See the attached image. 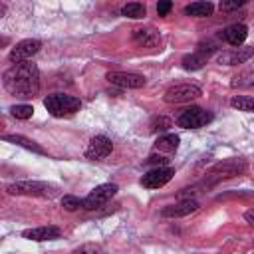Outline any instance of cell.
<instances>
[{
  "instance_id": "obj_21",
  "label": "cell",
  "mask_w": 254,
  "mask_h": 254,
  "mask_svg": "<svg viewBox=\"0 0 254 254\" xmlns=\"http://www.w3.org/2000/svg\"><path fill=\"white\" fill-rule=\"evenodd\" d=\"M230 105L238 111H246V113H254V97L250 95H234L230 99Z\"/></svg>"
},
{
  "instance_id": "obj_17",
  "label": "cell",
  "mask_w": 254,
  "mask_h": 254,
  "mask_svg": "<svg viewBox=\"0 0 254 254\" xmlns=\"http://www.w3.org/2000/svg\"><path fill=\"white\" fill-rule=\"evenodd\" d=\"M212 12H214L212 2H192V4L185 6V14L194 16V18H206V16H212Z\"/></svg>"
},
{
  "instance_id": "obj_19",
  "label": "cell",
  "mask_w": 254,
  "mask_h": 254,
  "mask_svg": "<svg viewBox=\"0 0 254 254\" xmlns=\"http://www.w3.org/2000/svg\"><path fill=\"white\" fill-rule=\"evenodd\" d=\"M2 139H4V141H10V143H16V145H22V147H26V149H30V151H34V153H40V155L46 153L38 143H34L32 139H28V137H24V135H4Z\"/></svg>"
},
{
  "instance_id": "obj_16",
  "label": "cell",
  "mask_w": 254,
  "mask_h": 254,
  "mask_svg": "<svg viewBox=\"0 0 254 254\" xmlns=\"http://www.w3.org/2000/svg\"><path fill=\"white\" fill-rule=\"evenodd\" d=\"M24 238L34 240V242H44V240H54L60 236V228L58 226H38V228H30L22 232Z\"/></svg>"
},
{
  "instance_id": "obj_2",
  "label": "cell",
  "mask_w": 254,
  "mask_h": 254,
  "mask_svg": "<svg viewBox=\"0 0 254 254\" xmlns=\"http://www.w3.org/2000/svg\"><path fill=\"white\" fill-rule=\"evenodd\" d=\"M60 190L58 185L46 183V181H18L6 187L8 194H22V196H42V198H52Z\"/></svg>"
},
{
  "instance_id": "obj_14",
  "label": "cell",
  "mask_w": 254,
  "mask_h": 254,
  "mask_svg": "<svg viewBox=\"0 0 254 254\" xmlns=\"http://www.w3.org/2000/svg\"><path fill=\"white\" fill-rule=\"evenodd\" d=\"M246 36H248V28L244 24H230V26H226L220 32V38L224 42H228L230 46H234V48L242 46L244 40H246Z\"/></svg>"
},
{
  "instance_id": "obj_10",
  "label": "cell",
  "mask_w": 254,
  "mask_h": 254,
  "mask_svg": "<svg viewBox=\"0 0 254 254\" xmlns=\"http://www.w3.org/2000/svg\"><path fill=\"white\" fill-rule=\"evenodd\" d=\"M111 151H113L111 139L105 135H95L85 149V157L91 161H99V159H105L107 155H111Z\"/></svg>"
},
{
  "instance_id": "obj_15",
  "label": "cell",
  "mask_w": 254,
  "mask_h": 254,
  "mask_svg": "<svg viewBox=\"0 0 254 254\" xmlns=\"http://www.w3.org/2000/svg\"><path fill=\"white\" fill-rule=\"evenodd\" d=\"M133 40H135V44L141 46V48H157L159 42H161V36H159V32H157L155 28L147 26V28H137V30H133Z\"/></svg>"
},
{
  "instance_id": "obj_20",
  "label": "cell",
  "mask_w": 254,
  "mask_h": 254,
  "mask_svg": "<svg viewBox=\"0 0 254 254\" xmlns=\"http://www.w3.org/2000/svg\"><path fill=\"white\" fill-rule=\"evenodd\" d=\"M121 14L127 16V18L139 20V18H143V16L147 14V8H145V4H141V2H129V4H125V6L121 8Z\"/></svg>"
},
{
  "instance_id": "obj_27",
  "label": "cell",
  "mask_w": 254,
  "mask_h": 254,
  "mask_svg": "<svg viewBox=\"0 0 254 254\" xmlns=\"http://www.w3.org/2000/svg\"><path fill=\"white\" fill-rule=\"evenodd\" d=\"M171 8H173V2H169V0H163V2L157 4V12H159V16H167V14L171 12Z\"/></svg>"
},
{
  "instance_id": "obj_28",
  "label": "cell",
  "mask_w": 254,
  "mask_h": 254,
  "mask_svg": "<svg viewBox=\"0 0 254 254\" xmlns=\"http://www.w3.org/2000/svg\"><path fill=\"white\" fill-rule=\"evenodd\" d=\"M244 6V0H234V2H220V10H234V8H240Z\"/></svg>"
},
{
  "instance_id": "obj_11",
  "label": "cell",
  "mask_w": 254,
  "mask_h": 254,
  "mask_svg": "<svg viewBox=\"0 0 254 254\" xmlns=\"http://www.w3.org/2000/svg\"><path fill=\"white\" fill-rule=\"evenodd\" d=\"M107 81L119 87H127V89H139L145 85V77L139 73H129V71H109L107 73Z\"/></svg>"
},
{
  "instance_id": "obj_13",
  "label": "cell",
  "mask_w": 254,
  "mask_h": 254,
  "mask_svg": "<svg viewBox=\"0 0 254 254\" xmlns=\"http://www.w3.org/2000/svg\"><path fill=\"white\" fill-rule=\"evenodd\" d=\"M254 56V48H234V50H228V52H222L218 56V64H224V65H238V64H244L246 60H250Z\"/></svg>"
},
{
  "instance_id": "obj_23",
  "label": "cell",
  "mask_w": 254,
  "mask_h": 254,
  "mask_svg": "<svg viewBox=\"0 0 254 254\" xmlns=\"http://www.w3.org/2000/svg\"><path fill=\"white\" fill-rule=\"evenodd\" d=\"M10 113L16 117V119H30L34 115V107L28 105V103H20V105H12L10 107Z\"/></svg>"
},
{
  "instance_id": "obj_26",
  "label": "cell",
  "mask_w": 254,
  "mask_h": 254,
  "mask_svg": "<svg viewBox=\"0 0 254 254\" xmlns=\"http://www.w3.org/2000/svg\"><path fill=\"white\" fill-rule=\"evenodd\" d=\"M73 254H103V250L99 244H83V246L75 248Z\"/></svg>"
},
{
  "instance_id": "obj_22",
  "label": "cell",
  "mask_w": 254,
  "mask_h": 254,
  "mask_svg": "<svg viewBox=\"0 0 254 254\" xmlns=\"http://www.w3.org/2000/svg\"><path fill=\"white\" fill-rule=\"evenodd\" d=\"M181 64H183L185 69H200V67L206 64V58H204L202 54L194 52V54H187Z\"/></svg>"
},
{
  "instance_id": "obj_7",
  "label": "cell",
  "mask_w": 254,
  "mask_h": 254,
  "mask_svg": "<svg viewBox=\"0 0 254 254\" xmlns=\"http://www.w3.org/2000/svg\"><path fill=\"white\" fill-rule=\"evenodd\" d=\"M200 97V87L192 85V83H181V85H173L165 91L163 99L167 103H187Z\"/></svg>"
},
{
  "instance_id": "obj_18",
  "label": "cell",
  "mask_w": 254,
  "mask_h": 254,
  "mask_svg": "<svg viewBox=\"0 0 254 254\" xmlns=\"http://www.w3.org/2000/svg\"><path fill=\"white\" fill-rule=\"evenodd\" d=\"M179 141H181L179 135L169 133V135H163V137H159V139L155 141V149L161 151V153H173V151H177Z\"/></svg>"
},
{
  "instance_id": "obj_30",
  "label": "cell",
  "mask_w": 254,
  "mask_h": 254,
  "mask_svg": "<svg viewBox=\"0 0 254 254\" xmlns=\"http://www.w3.org/2000/svg\"><path fill=\"white\" fill-rule=\"evenodd\" d=\"M169 159H165V157H149V163H159V165H163V163H167Z\"/></svg>"
},
{
  "instance_id": "obj_1",
  "label": "cell",
  "mask_w": 254,
  "mask_h": 254,
  "mask_svg": "<svg viewBox=\"0 0 254 254\" xmlns=\"http://www.w3.org/2000/svg\"><path fill=\"white\" fill-rule=\"evenodd\" d=\"M2 85L16 97H34L40 89V69L32 62L14 64L4 71Z\"/></svg>"
},
{
  "instance_id": "obj_25",
  "label": "cell",
  "mask_w": 254,
  "mask_h": 254,
  "mask_svg": "<svg viewBox=\"0 0 254 254\" xmlns=\"http://www.w3.org/2000/svg\"><path fill=\"white\" fill-rule=\"evenodd\" d=\"M173 125V121L169 119V117H155L153 121H151V131H165V129H169Z\"/></svg>"
},
{
  "instance_id": "obj_6",
  "label": "cell",
  "mask_w": 254,
  "mask_h": 254,
  "mask_svg": "<svg viewBox=\"0 0 254 254\" xmlns=\"http://www.w3.org/2000/svg\"><path fill=\"white\" fill-rule=\"evenodd\" d=\"M117 190H119V189H117V185H113V183H105V185L95 187V189L83 198V208H87V210L99 208L101 204H105L107 200H111Z\"/></svg>"
},
{
  "instance_id": "obj_29",
  "label": "cell",
  "mask_w": 254,
  "mask_h": 254,
  "mask_svg": "<svg viewBox=\"0 0 254 254\" xmlns=\"http://www.w3.org/2000/svg\"><path fill=\"white\" fill-rule=\"evenodd\" d=\"M244 218H246V222H248L250 226H254V210H248V212L244 214Z\"/></svg>"
},
{
  "instance_id": "obj_8",
  "label": "cell",
  "mask_w": 254,
  "mask_h": 254,
  "mask_svg": "<svg viewBox=\"0 0 254 254\" xmlns=\"http://www.w3.org/2000/svg\"><path fill=\"white\" fill-rule=\"evenodd\" d=\"M40 48H42V42L40 40H32V38H28V40H22V42H18L12 50H10V62H14V64H22V62H28L32 56H36L38 52H40Z\"/></svg>"
},
{
  "instance_id": "obj_24",
  "label": "cell",
  "mask_w": 254,
  "mask_h": 254,
  "mask_svg": "<svg viewBox=\"0 0 254 254\" xmlns=\"http://www.w3.org/2000/svg\"><path fill=\"white\" fill-rule=\"evenodd\" d=\"M62 206L65 208V210H77L79 206H83V200L81 198H77V196H71V194H65L64 198H62Z\"/></svg>"
},
{
  "instance_id": "obj_4",
  "label": "cell",
  "mask_w": 254,
  "mask_h": 254,
  "mask_svg": "<svg viewBox=\"0 0 254 254\" xmlns=\"http://www.w3.org/2000/svg\"><path fill=\"white\" fill-rule=\"evenodd\" d=\"M244 161L242 159H226V161H220V163H216L208 173H206V179H204V183H206V187H210V185H216L218 181H222V179H232V177H236V175H240L242 171H244Z\"/></svg>"
},
{
  "instance_id": "obj_9",
  "label": "cell",
  "mask_w": 254,
  "mask_h": 254,
  "mask_svg": "<svg viewBox=\"0 0 254 254\" xmlns=\"http://www.w3.org/2000/svg\"><path fill=\"white\" fill-rule=\"evenodd\" d=\"M173 175H175V169H171V167H157V169H151L149 173L143 175L141 185L145 189H161V187H165L173 179Z\"/></svg>"
},
{
  "instance_id": "obj_5",
  "label": "cell",
  "mask_w": 254,
  "mask_h": 254,
  "mask_svg": "<svg viewBox=\"0 0 254 254\" xmlns=\"http://www.w3.org/2000/svg\"><path fill=\"white\" fill-rule=\"evenodd\" d=\"M212 121V113L202 107H189L177 117V125L183 129H200Z\"/></svg>"
},
{
  "instance_id": "obj_12",
  "label": "cell",
  "mask_w": 254,
  "mask_h": 254,
  "mask_svg": "<svg viewBox=\"0 0 254 254\" xmlns=\"http://www.w3.org/2000/svg\"><path fill=\"white\" fill-rule=\"evenodd\" d=\"M198 208V200L194 198H183L175 204H169L161 210V216H171V218H177V216H187L190 212H194Z\"/></svg>"
},
{
  "instance_id": "obj_3",
  "label": "cell",
  "mask_w": 254,
  "mask_h": 254,
  "mask_svg": "<svg viewBox=\"0 0 254 254\" xmlns=\"http://www.w3.org/2000/svg\"><path fill=\"white\" fill-rule=\"evenodd\" d=\"M44 107L54 115V117H64V115H71L75 111H79L81 101L73 95H65V93H54L48 95L44 99Z\"/></svg>"
}]
</instances>
